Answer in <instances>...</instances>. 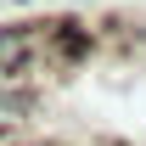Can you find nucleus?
<instances>
[{
	"instance_id": "nucleus-1",
	"label": "nucleus",
	"mask_w": 146,
	"mask_h": 146,
	"mask_svg": "<svg viewBox=\"0 0 146 146\" xmlns=\"http://www.w3.org/2000/svg\"><path fill=\"white\" fill-rule=\"evenodd\" d=\"M34 56V28H0V73H23Z\"/></svg>"
},
{
	"instance_id": "nucleus-2",
	"label": "nucleus",
	"mask_w": 146,
	"mask_h": 146,
	"mask_svg": "<svg viewBox=\"0 0 146 146\" xmlns=\"http://www.w3.org/2000/svg\"><path fill=\"white\" fill-rule=\"evenodd\" d=\"M141 45H146V28H141Z\"/></svg>"
}]
</instances>
